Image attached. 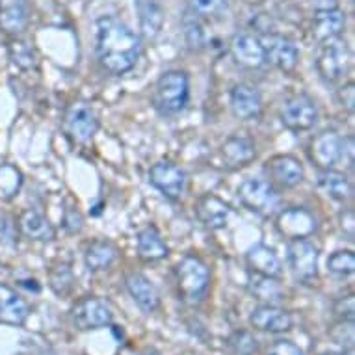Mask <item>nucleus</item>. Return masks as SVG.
<instances>
[{"instance_id": "1", "label": "nucleus", "mask_w": 355, "mask_h": 355, "mask_svg": "<svg viewBox=\"0 0 355 355\" xmlns=\"http://www.w3.org/2000/svg\"><path fill=\"white\" fill-rule=\"evenodd\" d=\"M95 51L99 64L112 75L135 69L140 58V37L116 17H101L95 24Z\"/></svg>"}, {"instance_id": "2", "label": "nucleus", "mask_w": 355, "mask_h": 355, "mask_svg": "<svg viewBox=\"0 0 355 355\" xmlns=\"http://www.w3.org/2000/svg\"><path fill=\"white\" fill-rule=\"evenodd\" d=\"M190 101V78L184 71H166L155 84L153 105L162 116H177Z\"/></svg>"}, {"instance_id": "3", "label": "nucleus", "mask_w": 355, "mask_h": 355, "mask_svg": "<svg viewBox=\"0 0 355 355\" xmlns=\"http://www.w3.org/2000/svg\"><path fill=\"white\" fill-rule=\"evenodd\" d=\"M175 283L184 302L199 303L209 291V266L198 255H184L175 266Z\"/></svg>"}, {"instance_id": "4", "label": "nucleus", "mask_w": 355, "mask_h": 355, "mask_svg": "<svg viewBox=\"0 0 355 355\" xmlns=\"http://www.w3.org/2000/svg\"><path fill=\"white\" fill-rule=\"evenodd\" d=\"M239 199L245 209L259 216H272L277 212L281 198L268 181L250 177L239 187Z\"/></svg>"}, {"instance_id": "5", "label": "nucleus", "mask_w": 355, "mask_h": 355, "mask_svg": "<svg viewBox=\"0 0 355 355\" xmlns=\"http://www.w3.org/2000/svg\"><path fill=\"white\" fill-rule=\"evenodd\" d=\"M349 60H352V54H349L348 43L340 37H333L322 43L320 53L316 58V69L324 80L335 84L346 76L349 69Z\"/></svg>"}, {"instance_id": "6", "label": "nucleus", "mask_w": 355, "mask_h": 355, "mask_svg": "<svg viewBox=\"0 0 355 355\" xmlns=\"http://www.w3.org/2000/svg\"><path fill=\"white\" fill-rule=\"evenodd\" d=\"M71 322L80 331H92L101 327L112 326L114 322V311L105 300L95 296L82 297L71 307Z\"/></svg>"}, {"instance_id": "7", "label": "nucleus", "mask_w": 355, "mask_h": 355, "mask_svg": "<svg viewBox=\"0 0 355 355\" xmlns=\"http://www.w3.org/2000/svg\"><path fill=\"white\" fill-rule=\"evenodd\" d=\"M279 119L292 132H303L316 125L318 108L309 95L296 94L283 103L279 110Z\"/></svg>"}, {"instance_id": "8", "label": "nucleus", "mask_w": 355, "mask_h": 355, "mask_svg": "<svg viewBox=\"0 0 355 355\" xmlns=\"http://www.w3.org/2000/svg\"><path fill=\"white\" fill-rule=\"evenodd\" d=\"M149 182L162 193L164 198L177 201V199H181L184 188H187V173L179 164L171 162V160H160V162L153 164L149 169Z\"/></svg>"}, {"instance_id": "9", "label": "nucleus", "mask_w": 355, "mask_h": 355, "mask_svg": "<svg viewBox=\"0 0 355 355\" xmlns=\"http://www.w3.org/2000/svg\"><path fill=\"white\" fill-rule=\"evenodd\" d=\"M275 229L281 236L288 240L309 239L316 231V218L311 210L303 207H291L277 214Z\"/></svg>"}, {"instance_id": "10", "label": "nucleus", "mask_w": 355, "mask_h": 355, "mask_svg": "<svg viewBox=\"0 0 355 355\" xmlns=\"http://www.w3.org/2000/svg\"><path fill=\"white\" fill-rule=\"evenodd\" d=\"M344 140L335 130H324L309 144V158L318 169H331L343 160Z\"/></svg>"}, {"instance_id": "11", "label": "nucleus", "mask_w": 355, "mask_h": 355, "mask_svg": "<svg viewBox=\"0 0 355 355\" xmlns=\"http://www.w3.org/2000/svg\"><path fill=\"white\" fill-rule=\"evenodd\" d=\"M259 40H261L262 49H264V58L268 64H272L283 73H292L296 69L300 53H297L294 41L279 34H266Z\"/></svg>"}, {"instance_id": "12", "label": "nucleus", "mask_w": 355, "mask_h": 355, "mask_svg": "<svg viewBox=\"0 0 355 355\" xmlns=\"http://www.w3.org/2000/svg\"><path fill=\"white\" fill-rule=\"evenodd\" d=\"M286 257L296 279L313 281L318 275V250L309 240H291L286 245Z\"/></svg>"}, {"instance_id": "13", "label": "nucleus", "mask_w": 355, "mask_h": 355, "mask_svg": "<svg viewBox=\"0 0 355 355\" xmlns=\"http://www.w3.org/2000/svg\"><path fill=\"white\" fill-rule=\"evenodd\" d=\"M65 128L75 141L86 144L99 130V117L86 103H75L65 112Z\"/></svg>"}, {"instance_id": "14", "label": "nucleus", "mask_w": 355, "mask_h": 355, "mask_svg": "<svg viewBox=\"0 0 355 355\" xmlns=\"http://www.w3.org/2000/svg\"><path fill=\"white\" fill-rule=\"evenodd\" d=\"M250 324L257 331L262 333H285L292 329V316L288 311L275 305H261L251 311Z\"/></svg>"}, {"instance_id": "15", "label": "nucleus", "mask_w": 355, "mask_h": 355, "mask_svg": "<svg viewBox=\"0 0 355 355\" xmlns=\"http://www.w3.org/2000/svg\"><path fill=\"white\" fill-rule=\"evenodd\" d=\"M196 216L198 220L203 223L207 229L218 231L227 225L229 216H231V209L229 205L220 199L214 193H205L196 201Z\"/></svg>"}, {"instance_id": "16", "label": "nucleus", "mask_w": 355, "mask_h": 355, "mask_svg": "<svg viewBox=\"0 0 355 355\" xmlns=\"http://www.w3.org/2000/svg\"><path fill=\"white\" fill-rule=\"evenodd\" d=\"M231 54H233L234 62L245 69H259L266 64L261 40L251 34L234 35L231 41Z\"/></svg>"}, {"instance_id": "17", "label": "nucleus", "mask_w": 355, "mask_h": 355, "mask_svg": "<svg viewBox=\"0 0 355 355\" xmlns=\"http://www.w3.org/2000/svg\"><path fill=\"white\" fill-rule=\"evenodd\" d=\"M125 286H127L130 297L135 300L136 305L144 313H155L160 307V294H158L157 286L153 285L149 277H146L140 272H130V274H127V277H125Z\"/></svg>"}, {"instance_id": "18", "label": "nucleus", "mask_w": 355, "mask_h": 355, "mask_svg": "<svg viewBox=\"0 0 355 355\" xmlns=\"http://www.w3.org/2000/svg\"><path fill=\"white\" fill-rule=\"evenodd\" d=\"M266 171L283 188H294L303 181L305 171L302 162L292 155H275L266 162Z\"/></svg>"}, {"instance_id": "19", "label": "nucleus", "mask_w": 355, "mask_h": 355, "mask_svg": "<svg viewBox=\"0 0 355 355\" xmlns=\"http://www.w3.org/2000/svg\"><path fill=\"white\" fill-rule=\"evenodd\" d=\"M30 307L24 297L13 291L12 286L0 283V324L6 326H23L28 320Z\"/></svg>"}, {"instance_id": "20", "label": "nucleus", "mask_w": 355, "mask_h": 355, "mask_svg": "<svg viewBox=\"0 0 355 355\" xmlns=\"http://www.w3.org/2000/svg\"><path fill=\"white\" fill-rule=\"evenodd\" d=\"M220 155L227 168L240 169L244 166H250L255 160V144L245 136H231L220 147Z\"/></svg>"}, {"instance_id": "21", "label": "nucleus", "mask_w": 355, "mask_h": 355, "mask_svg": "<svg viewBox=\"0 0 355 355\" xmlns=\"http://www.w3.org/2000/svg\"><path fill=\"white\" fill-rule=\"evenodd\" d=\"M231 108L239 119H255L262 112V97L259 89L250 84H236L231 89Z\"/></svg>"}, {"instance_id": "22", "label": "nucleus", "mask_w": 355, "mask_h": 355, "mask_svg": "<svg viewBox=\"0 0 355 355\" xmlns=\"http://www.w3.org/2000/svg\"><path fill=\"white\" fill-rule=\"evenodd\" d=\"M245 264L253 274L268 275V277H275V279L283 274V264H281L277 253L264 244H257L248 250Z\"/></svg>"}, {"instance_id": "23", "label": "nucleus", "mask_w": 355, "mask_h": 355, "mask_svg": "<svg viewBox=\"0 0 355 355\" xmlns=\"http://www.w3.org/2000/svg\"><path fill=\"white\" fill-rule=\"evenodd\" d=\"M17 227L26 239L37 240V242H51L56 236L54 227L49 223L47 218L34 209L23 210V214L19 216Z\"/></svg>"}, {"instance_id": "24", "label": "nucleus", "mask_w": 355, "mask_h": 355, "mask_svg": "<svg viewBox=\"0 0 355 355\" xmlns=\"http://www.w3.org/2000/svg\"><path fill=\"white\" fill-rule=\"evenodd\" d=\"M117 248L114 242L105 239L94 240L86 245L84 250V262L89 272H103L108 270L116 262L117 259Z\"/></svg>"}, {"instance_id": "25", "label": "nucleus", "mask_w": 355, "mask_h": 355, "mask_svg": "<svg viewBox=\"0 0 355 355\" xmlns=\"http://www.w3.org/2000/svg\"><path fill=\"white\" fill-rule=\"evenodd\" d=\"M344 26H346V17H344V13L338 8L316 10L315 21H313V35H315L316 41L324 43L327 40L338 37Z\"/></svg>"}, {"instance_id": "26", "label": "nucleus", "mask_w": 355, "mask_h": 355, "mask_svg": "<svg viewBox=\"0 0 355 355\" xmlns=\"http://www.w3.org/2000/svg\"><path fill=\"white\" fill-rule=\"evenodd\" d=\"M136 242H138V255L147 262L160 261L169 253V248L155 225H147L146 229H141Z\"/></svg>"}, {"instance_id": "27", "label": "nucleus", "mask_w": 355, "mask_h": 355, "mask_svg": "<svg viewBox=\"0 0 355 355\" xmlns=\"http://www.w3.org/2000/svg\"><path fill=\"white\" fill-rule=\"evenodd\" d=\"M318 188L326 193L327 198L335 201H346L352 196V182L344 173L335 171V169H320V173L316 177Z\"/></svg>"}, {"instance_id": "28", "label": "nucleus", "mask_w": 355, "mask_h": 355, "mask_svg": "<svg viewBox=\"0 0 355 355\" xmlns=\"http://www.w3.org/2000/svg\"><path fill=\"white\" fill-rule=\"evenodd\" d=\"M250 292L259 302L266 303V305H275L285 297V292H283L279 281L275 277H268V275L251 274Z\"/></svg>"}, {"instance_id": "29", "label": "nucleus", "mask_w": 355, "mask_h": 355, "mask_svg": "<svg viewBox=\"0 0 355 355\" xmlns=\"http://www.w3.org/2000/svg\"><path fill=\"white\" fill-rule=\"evenodd\" d=\"M26 23H28V15H26L24 0H12L0 6V26L6 32L19 34L26 28Z\"/></svg>"}, {"instance_id": "30", "label": "nucleus", "mask_w": 355, "mask_h": 355, "mask_svg": "<svg viewBox=\"0 0 355 355\" xmlns=\"http://www.w3.org/2000/svg\"><path fill=\"white\" fill-rule=\"evenodd\" d=\"M141 30L147 37H157L162 28V8L157 0H138Z\"/></svg>"}, {"instance_id": "31", "label": "nucleus", "mask_w": 355, "mask_h": 355, "mask_svg": "<svg viewBox=\"0 0 355 355\" xmlns=\"http://www.w3.org/2000/svg\"><path fill=\"white\" fill-rule=\"evenodd\" d=\"M23 173L12 164H0V199L10 201L21 192Z\"/></svg>"}, {"instance_id": "32", "label": "nucleus", "mask_w": 355, "mask_h": 355, "mask_svg": "<svg viewBox=\"0 0 355 355\" xmlns=\"http://www.w3.org/2000/svg\"><path fill=\"white\" fill-rule=\"evenodd\" d=\"M188 6H190V12L196 13L199 19H212V21H218V19L225 17L227 13V0H188Z\"/></svg>"}, {"instance_id": "33", "label": "nucleus", "mask_w": 355, "mask_h": 355, "mask_svg": "<svg viewBox=\"0 0 355 355\" xmlns=\"http://www.w3.org/2000/svg\"><path fill=\"white\" fill-rule=\"evenodd\" d=\"M327 270L338 277H348L355 272V255L354 251L343 250L335 251L333 255L327 259Z\"/></svg>"}, {"instance_id": "34", "label": "nucleus", "mask_w": 355, "mask_h": 355, "mask_svg": "<svg viewBox=\"0 0 355 355\" xmlns=\"http://www.w3.org/2000/svg\"><path fill=\"white\" fill-rule=\"evenodd\" d=\"M184 24V35H187V41L190 49H203L205 47V30L203 24H201V19L188 10L187 17L182 21Z\"/></svg>"}, {"instance_id": "35", "label": "nucleus", "mask_w": 355, "mask_h": 355, "mask_svg": "<svg viewBox=\"0 0 355 355\" xmlns=\"http://www.w3.org/2000/svg\"><path fill=\"white\" fill-rule=\"evenodd\" d=\"M8 54H10V60H12L13 65H17L19 69H30L32 65L35 64L34 53L32 49L21 40L10 41V47H8Z\"/></svg>"}, {"instance_id": "36", "label": "nucleus", "mask_w": 355, "mask_h": 355, "mask_svg": "<svg viewBox=\"0 0 355 355\" xmlns=\"http://www.w3.org/2000/svg\"><path fill=\"white\" fill-rule=\"evenodd\" d=\"M73 283H75V277H73V272L67 264H60L51 272V288L58 296H67L73 291Z\"/></svg>"}, {"instance_id": "37", "label": "nucleus", "mask_w": 355, "mask_h": 355, "mask_svg": "<svg viewBox=\"0 0 355 355\" xmlns=\"http://www.w3.org/2000/svg\"><path fill=\"white\" fill-rule=\"evenodd\" d=\"M229 346L234 355H255L259 349V340L251 333L236 331L229 338Z\"/></svg>"}, {"instance_id": "38", "label": "nucleus", "mask_w": 355, "mask_h": 355, "mask_svg": "<svg viewBox=\"0 0 355 355\" xmlns=\"http://www.w3.org/2000/svg\"><path fill=\"white\" fill-rule=\"evenodd\" d=\"M17 223L10 216H0V244L13 245L17 242Z\"/></svg>"}, {"instance_id": "39", "label": "nucleus", "mask_w": 355, "mask_h": 355, "mask_svg": "<svg viewBox=\"0 0 355 355\" xmlns=\"http://www.w3.org/2000/svg\"><path fill=\"white\" fill-rule=\"evenodd\" d=\"M333 313L340 318V320L346 322H354V313H355V297L354 294H349V296H343L338 297L335 305H333Z\"/></svg>"}, {"instance_id": "40", "label": "nucleus", "mask_w": 355, "mask_h": 355, "mask_svg": "<svg viewBox=\"0 0 355 355\" xmlns=\"http://www.w3.org/2000/svg\"><path fill=\"white\" fill-rule=\"evenodd\" d=\"M331 337L340 346L352 348L354 346V322L340 320V324L331 331Z\"/></svg>"}, {"instance_id": "41", "label": "nucleus", "mask_w": 355, "mask_h": 355, "mask_svg": "<svg viewBox=\"0 0 355 355\" xmlns=\"http://www.w3.org/2000/svg\"><path fill=\"white\" fill-rule=\"evenodd\" d=\"M266 355H303L302 348L294 344L292 340H285V338H281V340H275L272 346L268 348V354Z\"/></svg>"}, {"instance_id": "42", "label": "nucleus", "mask_w": 355, "mask_h": 355, "mask_svg": "<svg viewBox=\"0 0 355 355\" xmlns=\"http://www.w3.org/2000/svg\"><path fill=\"white\" fill-rule=\"evenodd\" d=\"M64 225H65V229L69 231V233H76V231H80V229H82V216H80V212H78V209H76V207H69V209H65Z\"/></svg>"}, {"instance_id": "43", "label": "nucleus", "mask_w": 355, "mask_h": 355, "mask_svg": "<svg viewBox=\"0 0 355 355\" xmlns=\"http://www.w3.org/2000/svg\"><path fill=\"white\" fill-rule=\"evenodd\" d=\"M338 99H340L343 106H346L349 112L354 110L355 87H354V84H352V82H349V84H346L344 87H340V92H338Z\"/></svg>"}, {"instance_id": "44", "label": "nucleus", "mask_w": 355, "mask_h": 355, "mask_svg": "<svg viewBox=\"0 0 355 355\" xmlns=\"http://www.w3.org/2000/svg\"><path fill=\"white\" fill-rule=\"evenodd\" d=\"M354 210H344L343 214H340V227H343L344 234H348L349 239H354Z\"/></svg>"}, {"instance_id": "45", "label": "nucleus", "mask_w": 355, "mask_h": 355, "mask_svg": "<svg viewBox=\"0 0 355 355\" xmlns=\"http://www.w3.org/2000/svg\"><path fill=\"white\" fill-rule=\"evenodd\" d=\"M315 10H333L337 8V0H311Z\"/></svg>"}, {"instance_id": "46", "label": "nucleus", "mask_w": 355, "mask_h": 355, "mask_svg": "<svg viewBox=\"0 0 355 355\" xmlns=\"http://www.w3.org/2000/svg\"><path fill=\"white\" fill-rule=\"evenodd\" d=\"M119 355H138V354H136V352H132V349H123Z\"/></svg>"}, {"instance_id": "47", "label": "nucleus", "mask_w": 355, "mask_h": 355, "mask_svg": "<svg viewBox=\"0 0 355 355\" xmlns=\"http://www.w3.org/2000/svg\"><path fill=\"white\" fill-rule=\"evenodd\" d=\"M324 355H348V354H338V352H329V354H324Z\"/></svg>"}]
</instances>
